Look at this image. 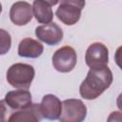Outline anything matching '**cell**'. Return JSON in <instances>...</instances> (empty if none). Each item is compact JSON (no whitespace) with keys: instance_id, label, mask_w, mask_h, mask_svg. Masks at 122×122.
I'll return each instance as SVG.
<instances>
[{"instance_id":"cell-2","label":"cell","mask_w":122,"mask_h":122,"mask_svg":"<svg viewBox=\"0 0 122 122\" xmlns=\"http://www.w3.org/2000/svg\"><path fill=\"white\" fill-rule=\"evenodd\" d=\"M34 69L31 65L15 63L7 71L8 83L19 90H28L34 78Z\"/></svg>"},{"instance_id":"cell-16","label":"cell","mask_w":122,"mask_h":122,"mask_svg":"<svg viewBox=\"0 0 122 122\" xmlns=\"http://www.w3.org/2000/svg\"><path fill=\"white\" fill-rule=\"evenodd\" d=\"M107 122H122V113L118 111H114L110 113Z\"/></svg>"},{"instance_id":"cell-17","label":"cell","mask_w":122,"mask_h":122,"mask_svg":"<svg viewBox=\"0 0 122 122\" xmlns=\"http://www.w3.org/2000/svg\"><path fill=\"white\" fill-rule=\"evenodd\" d=\"M1 11H2V5H1V3H0V13H1Z\"/></svg>"},{"instance_id":"cell-6","label":"cell","mask_w":122,"mask_h":122,"mask_svg":"<svg viewBox=\"0 0 122 122\" xmlns=\"http://www.w3.org/2000/svg\"><path fill=\"white\" fill-rule=\"evenodd\" d=\"M85 61L91 69L107 67L109 63V50L101 42H94L89 46L85 54Z\"/></svg>"},{"instance_id":"cell-4","label":"cell","mask_w":122,"mask_h":122,"mask_svg":"<svg viewBox=\"0 0 122 122\" xmlns=\"http://www.w3.org/2000/svg\"><path fill=\"white\" fill-rule=\"evenodd\" d=\"M86 116L87 108L82 100L70 98L62 102L59 122H83Z\"/></svg>"},{"instance_id":"cell-3","label":"cell","mask_w":122,"mask_h":122,"mask_svg":"<svg viewBox=\"0 0 122 122\" xmlns=\"http://www.w3.org/2000/svg\"><path fill=\"white\" fill-rule=\"evenodd\" d=\"M84 7L85 1L82 0H63L59 3L55 15L63 24L72 26L79 21Z\"/></svg>"},{"instance_id":"cell-7","label":"cell","mask_w":122,"mask_h":122,"mask_svg":"<svg viewBox=\"0 0 122 122\" xmlns=\"http://www.w3.org/2000/svg\"><path fill=\"white\" fill-rule=\"evenodd\" d=\"M36 37L50 46H54L59 44L63 39L62 29L54 22H51L47 25L38 26L35 29Z\"/></svg>"},{"instance_id":"cell-13","label":"cell","mask_w":122,"mask_h":122,"mask_svg":"<svg viewBox=\"0 0 122 122\" xmlns=\"http://www.w3.org/2000/svg\"><path fill=\"white\" fill-rule=\"evenodd\" d=\"M44 51V46L37 40L30 37L22 39L18 45V55L27 58H37Z\"/></svg>"},{"instance_id":"cell-11","label":"cell","mask_w":122,"mask_h":122,"mask_svg":"<svg viewBox=\"0 0 122 122\" xmlns=\"http://www.w3.org/2000/svg\"><path fill=\"white\" fill-rule=\"evenodd\" d=\"M58 1H44V0H35L32 3V15L38 21L47 25L51 23L53 19V12L51 7L57 4Z\"/></svg>"},{"instance_id":"cell-9","label":"cell","mask_w":122,"mask_h":122,"mask_svg":"<svg viewBox=\"0 0 122 122\" xmlns=\"http://www.w3.org/2000/svg\"><path fill=\"white\" fill-rule=\"evenodd\" d=\"M39 109L43 118L56 120L60 116L62 103L57 96L53 94H46L43 96L41 103L39 104Z\"/></svg>"},{"instance_id":"cell-5","label":"cell","mask_w":122,"mask_h":122,"mask_svg":"<svg viewBox=\"0 0 122 122\" xmlns=\"http://www.w3.org/2000/svg\"><path fill=\"white\" fill-rule=\"evenodd\" d=\"M77 63V54L73 48L64 46L55 51L52 55V66L59 72L72 71Z\"/></svg>"},{"instance_id":"cell-10","label":"cell","mask_w":122,"mask_h":122,"mask_svg":"<svg viewBox=\"0 0 122 122\" xmlns=\"http://www.w3.org/2000/svg\"><path fill=\"white\" fill-rule=\"evenodd\" d=\"M8 106L14 112L29 108L31 103V94L28 90H14L7 92L4 98Z\"/></svg>"},{"instance_id":"cell-14","label":"cell","mask_w":122,"mask_h":122,"mask_svg":"<svg viewBox=\"0 0 122 122\" xmlns=\"http://www.w3.org/2000/svg\"><path fill=\"white\" fill-rule=\"evenodd\" d=\"M11 47V36L4 29H0V55L8 53Z\"/></svg>"},{"instance_id":"cell-12","label":"cell","mask_w":122,"mask_h":122,"mask_svg":"<svg viewBox=\"0 0 122 122\" xmlns=\"http://www.w3.org/2000/svg\"><path fill=\"white\" fill-rule=\"evenodd\" d=\"M42 118L39 104H31L27 109L14 112L8 122H40Z\"/></svg>"},{"instance_id":"cell-1","label":"cell","mask_w":122,"mask_h":122,"mask_svg":"<svg viewBox=\"0 0 122 122\" xmlns=\"http://www.w3.org/2000/svg\"><path fill=\"white\" fill-rule=\"evenodd\" d=\"M112 80V72L108 66L99 69H90L86 78L79 87L81 97L87 100L97 98L110 88Z\"/></svg>"},{"instance_id":"cell-8","label":"cell","mask_w":122,"mask_h":122,"mask_svg":"<svg viewBox=\"0 0 122 122\" xmlns=\"http://www.w3.org/2000/svg\"><path fill=\"white\" fill-rule=\"evenodd\" d=\"M32 7L26 1H17L10 10V19L17 26H25L32 19Z\"/></svg>"},{"instance_id":"cell-15","label":"cell","mask_w":122,"mask_h":122,"mask_svg":"<svg viewBox=\"0 0 122 122\" xmlns=\"http://www.w3.org/2000/svg\"><path fill=\"white\" fill-rule=\"evenodd\" d=\"M13 112L14 111L8 106L4 99L0 100V122H8V119Z\"/></svg>"}]
</instances>
